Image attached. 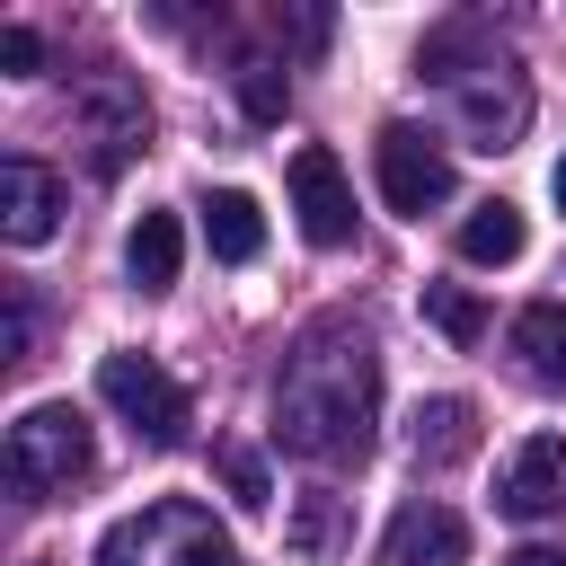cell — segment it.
I'll list each match as a JSON object with an SVG mask.
<instances>
[{"mask_svg":"<svg viewBox=\"0 0 566 566\" xmlns=\"http://www.w3.org/2000/svg\"><path fill=\"white\" fill-rule=\"evenodd\" d=\"M371 416H380V354L354 318H318L283 371H274V442L292 460L345 469L371 451Z\"/></svg>","mask_w":566,"mask_h":566,"instance_id":"6da1fadb","label":"cell"},{"mask_svg":"<svg viewBox=\"0 0 566 566\" xmlns=\"http://www.w3.org/2000/svg\"><path fill=\"white\" fill-rule=\"evenodd\" d=\"M97 566H239V548L195 495H150L142 513L106 522Z\"/></svg>","mask_w":566,"mask_h":566,"instance_id":"7a4b0ae2","label":"cell"},{"mask_svg":"<svg viewBox=\"0 0 566 566\" xmlns=\"http://www.w3.org/2000/svg\"><path fill=\"white\" fill-rule=\"evenodd\" d=\"M88 469H97V442H88V416H80L71 398H44V407H27V416L9 424V486H18L27 504L71 495Z\"/></svg>","mask_w":566,"mask_h":566,"instance_id":"3957f363","label":"cell"},{"mask_svg":"<svg viewBox=\"0 0 566 566\" xmlns=\"http://www.w3.org/2000/svg\"><path fill=\"white\" fill-rule=\"evenodd\" d=\"M97 398H106V407L133 424V442H150V451H177L186 424H195L186 389H177L150 354H106V363H97Z\"/></svg>","mask_w":566,"mask_h":566,"instance_id":"277c9868","label":"cell"},{"mask_svg":"<svg viewBox=\"0 0 566 566\" xmlns=\"http://www.w3.org/2000/svg\"><path fill=\"white\" fill-rule=\"evenodd\" d=\"M371 168H380V203L407 212V221H424V212L451 203V150L433 133H416V124H380Z\"/></svg>","mask_w":566,"mask_h":566,"instance_id":"5b68a950","label":"cell"},{"mask_svg":"<svg viewBox=\"0 0 566 566\" xmlns=\"http://www.w3.org/2000/svg\"><path fill=\"white\" fill-rule=\"evenodd\" d=\"M292 212H301V239L310 248H345L354 239V186L336 168L327 142H301L292 150Z\"/></svg>","mask_w":566,"mask_h":566,"instance_id":"8992f818","label":"cell"},{"mask_svg":"<svg viewBox=\"0 0 566 566\" xmlns=\"http://www.w3.org/2000/svg\"><path fill=\"white\" fill-rule=\"evenodd\" d=\"M495 504H504L513 522H548V513H566V433H531V442L504 460Z\"/></svg>","mask_w":566,"mask_h":566,"instance_id":"52a82bcc","label":"cell"},{"mask_svg":"<svg viewBox=\"0 0 566 566\" xmlns=\"http://www.w3.org/2000/svg\"><path fill=\"white\" fill-rule=\"evenodd\" d=\"M380 557H389V566H460V557H469V522H460L451 504L416 495V504H398V522H389Z\"/></svg>","mask_w":566,"mask_h":566,"instance_id":"ba28073f","label":"cell"},{"mask_svg":"<svg viewBox=\"0 0 566 566\" xmlns=\"http://www.w3.org/2000/svg\"><path fill=\"white\" fill-rule=\"evenodd\" d=\"M53 221H62V177L44 159H0V230L18 248H44Z\"/></svg>","mask_w":566,"mask_h":566,"instance_id":"9c48e42d","label":"cell"},{"mask_svg":"<svg viewBox=\"0 0 566 566\" xmlns=\"http://www.w3.org/2000/svg\"><path fill=\"white\" fill-rule=\"evenodd\" d=\"M80 133L97 142V168H124V159L150 142V106H142V88H124V80L88 88V97H80Z\"/></svg>","mask_w":566,"mask_h":566,"instance_id":"30bf717a","label":"cell"},{"mask_svg":"<svg viewBox=\"0 0 566 566\" xmlns=\"http://www.w3.org/2000/svg\"><path fill=\"white\" fill-rule=\"evenodd\" d=\"M460 124H469V142H478V150H513V142H522V124H531V88H522L513 71L469 80V88H460Z\"/></svg>","mask_w":566,"mask_h":566,"instance_id":"8fae6325","label":"cell"},{"mask_svg":"<svg viewBox=\"0 0 566 566\" xmlns=\"http://www.w3.org/2000/svg\"><path fill=\"white\" fill-rule=\"evenodd\" d=\"M407 451H416V469L469 460V451H478V407H469V398H424L416 424H407Z\"/></svg>","mask_w":566,"mask_h":566,"instance_id":"7c38bea8","label":"cell"},{"mask_svg":"<svg viewBox=\"0 0 566 566\" xmlns=\"http://www.w3.org/2000/svg\"><path fill=\"white\" fill-rule=\"evenodd\" d=\"M513 363L539 380V389H566V301H531L513 318Z\"/></svg>","mask_w":566,"mask_h":566,"instance_id":"4fadbf2b","label":"cell"},{"mask_svg":"<svg viewBox=\"0 0 566 566\" xmlns=\"http://www.w3.org/2000/svg\"><path fill=\"white\" fill-rule=\"evenodd\" d=\"M203 239H212L221 265H256V256H265V212H256V195L221 186V195L203 203Z\"/></svg>","mask_w":566,"mask_h":566,"instance_id":"5bb4252c","label":"cell"},{"mask_svg":"<svg viewBox=\"0 0 566 566\" xmlns=\"http://www.w3.org/2000/svg\"><path fill=\"white\" fill-rule=\"evenodd\" d=\"M124 265H133L142 292H168L177 265H186V230H177V212H142L133 239H124Z\"/></svg>","mask_w":566,"mask_h":566,"instance_id":"9a60e30c","label":"cell"},{"mask_svg":"<svg viewBox=\"0 0 566 566\" xmlns=\"http://www.w3.org/2000/svg\"><path fill=\"white\" fill-rule=\"evenodd\" d=\"M522 239H531V230H522V212H513L504 195H495V203H478V212L460 221V256H469V265H513V256H522Z\"/></svg>","mask_w":566,"mask_h":566,"instance_id":"2e32d148","label":"cell"},{"mask_svg":"<svg viewBox=\"0 0 566 566\" xmlns=\"http://www.w3.org/2000/svg\"><path fill=\"white\" fill-rule=\"evenodd\" d=\"M424 318H433L451 345H478V336H486V301H478L469 283H424Z\"/></svg>","mask_w":566,"mask_h":566,"instance_id":"e0dca14e","label":"cell"},{"mask_svg":"<svg viewBox=\"0 0 566 566\" xmlns=\"http://www.w3.org/2000/svg\"><path fill=\"white\" fill-rule=\"evenodd\" d=\"M283 97H292V88H283L274 62H239V106H248L256 124H283Z\"/></svg>","mask_w":566,"mask_h":566,"instance_id":"ac0fdd59","label":"cell"},{"mask_svg":"<svg viewBox=\"0 0 566 566\" xmlns=\"http://www.w3.org/2000/svg\"><path fill=\"white\" fill-rule=\"evenodd\" d=\"M212 460H221V478H230V495H239V504H248V513H256V504H265V495H274V486H265V460H256V451H248V442H221V451H212Z\"/></svg>","mask_w":566,"mask_h":566,"instance_id":"d6986e66","label":"cell"},{"mask_svg":"<svg viewBox=\"0 0 566 566\" xmlns=\"http://www.w3.org/2000/svg\"><path fill=\"white\" fill-rule=\"evenodd\" d=\"M0 71H9V80H35V71H44V35H35V27H0Z\"/></svg>","mask_w":566,"mask_h":566,"instance_id":"ffe728a7","label":"cell"},{"mask_svg":"<svg viewBox=\"0 0 566 566\" xmlns=\"http://www.w3.org/2000/svg\"><path fill=\"white\" fill-rule=\"evenodd\" d=\"M327 539H336V495H310V504H301V522H292V548H301V557H318Z\"/></svg>","mask_w":566,"mask_h":566,"instance_id":"44dd1931","label":"cell"},{"mask_svg":"<svg viewBox=\"0 0 566 566\" xmlns=\"http://www.w3.org/2000/svg\"><path fill=\"white\" fill-rule=\"evenodd\" d=\"M35 354V301H27V283H9V363H27Z\"/></svg>","mask_w":566,"mask_h":566,"instance_id":"7402d4cb","label":"cell"},{"mask_svg":"<svg viewBox=\"0 0 566 566\" xmlns=\"http://www.w3.org/2000/svg\"><path fill=\"white\" fill-rule=\"evenodd\" d=\"M504 566H566V548H548V539H531V548H513Z\"/></svg>","mask_w":566,"mask_h":566,"instance_id":"603a6c76","label":"cell"},{"mask_svg":"<svg viewBox=\"0 0 566 566\" xmlns=\"http://www.w3.org/2000/svg\"><path fill=\"white\" fill-rule=\"evenodd\" d=\"M548 195H557V203H566V159H557V177H548Z\"/></svg>","mask_w":566,"mask_h":566,"instance_id":"cb8c5ba5","label":"cell"}]
</instances>
